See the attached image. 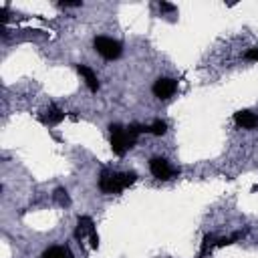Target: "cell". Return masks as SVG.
Masks as SVG:
<instances>
[{
  "instance_id": "6da1fadb",
  "label": "cell",
  "mask_w": 258,
  "mask_h": 258,
  "mask_svg": "<svg viewBox=\"0 0 258 258\" xmlns=\"http://www.w3.org/2000/svg\"><path fill=\"white\" fill-rule=\"evenodd\" d=\"M137 173L135 171H125V173H109L103 171L99 177V187L103 194H119L121 189L129 187L131 183H135Z\"/></svg>"
},
{
  "instance_id": "7a4b0ae2",
  "label": "cell",
  "mask_w": 258,
  "mask_h": 258,
  "mask_svg": "<svg viewBox=\"0 0 258 258\" xmlns=\"http://www.w3.org/2000/svg\"><path fill=\"white\" fill-rule=\"evenodd\" d=\"M109 131H111V149H113V153L115 155H125V151L129 147H133L135 137L125 127H121L119 123H111Z\"/></svg>"
},
{
  "instance_id": "3957f363",
  "label": "cell",
  "mask_w": 258,
  "mask_h": 258,
  "mask_svg": "<svg viewBox=\"0 0 258 258\" xmlns=\"http://www.w3.org/2000/svg\"><path fill=\"white\" fill-rule=\"evenodd\" d=\"M93 46H95V50H97L103 58H107V60H115V58H119L121 52H123L121 42H119V40H113V38H109V36H95Z\"/></svg>"
},
{
  "instance_id": "277c9868",
  "label": "cell",
  "mask_w": 258,
  "mask_h": 258,
  "mask_svg": "<svg viewBox=\"0 0 258 258\" xmlns=\"http://www.w3.org/2000/svg\"><path fill=\"white\" fill-rule=\"evenodd\" d=\"M149 171L153 173V177H157V179H171L173 175H175V169L169 165V161L167 159H163V157H153L151 161H149Z\"/></svg>"
},
{
  "instance_id": "5b68a950",
  "label": "cell",
  "mask_w": 258,
  "mask_h": 258,
  "mask_svg": "<svg viewBox=\"0 0 258 258\" xmlns=\"http://www.w3.org/2000/svg\"><path fill=\"white\" fill-rule=\"evenodd\" d=\"M151 91H153V95H155L157 99H169V97L177 91V83H175L173 79H169V77H159V79L153 83Z\"/></svg>"
},
{
  "instance_id": "8992f818",
  "label": "cell",
  "mask_w": 258,
  "mask_h": 258,
  "mask_svg": "<svg viewBox=\"0 0 258 258\" xmlns=\"http://www.w3.org/2000/svg\"><path fill=\"white\" fill-rule=\"evenodd\" d=\"M234 121L242 127V129H254V127H258V115H254L252 111H238L236 115H234Z\"/></svg>"
},
{
  "instance_id": "52a82bcc",
  "label": "cell",
  "mask_w": 258,
  "mask_h": 258,
  "mask_svg": "<svg viewBox=\"0 0 258 258\" xmlns=\"http://www.w3.org/2000/svg\"><path fill=\"white\" fill-rule=\"evenodd\" d=\"M77 71H79V73H81V77L85 79V83H87L89 91L97 93V91H99V79H97V75L93 73V69H89L87 64H77Z\"/></svg>"
},
{
  "instance_id": "ba28073f",
  "label": "cell",
  "mask_w": 258,
  "mask_h": 258,
  "mask_svg": "<svg viewBox=\"0 0 258 258\" xmlns=\"http://www.w3.org/2000/svg\"><path fill=\"white\" fill-rule=\"evenodd\" d=\"M42 258H73L71 250L69 248H62V246H52L48 250H44Z\"/></svg>"
},
{
  "instance_id": "9c48e42d",
  "label": "cell",
  "mask_w": 258,
  "mask_h": 258,
  "mask_svg": "<svg viewBox=\"0 0 258 258\" xmlns=\"http://www.w3.org/2000/svg\"><path fill=\"white\" fill-rule=\"evenodd\" d=\"M50 125H56V123H60L62 119H64V111H60L56 105H50L48 107V111H46V117H44Z\"/></svg>"
},
{
  "instance_id": "30bf717a",
  "label": "cell",
  "mask_w": 258,
  "mask_h": 258,
  "mask_svg": "<svg viewBox=\"0 0 258 258\" xmlns=\"http://www.w3.org/2000/svg\"><path fill=\"white\" fill-rule=\"evenodd\" d=\"M165 131H167V123H165V121H161V119H157V121L149 127V133H153V135H157V137H159V135H163Z\"/></svg>"
},
{
  "instance_id": "8fae6325",
  "label": "cell",
  "mask_w": 258,
  "mask_h": 258,
  "mask_svg": "<svg viewBox=\"0 0 258 258\" xmlns=\"http://www.w3.org/2000/svg\"><path fill=\"white\" fill-rule=\"evenodd\" d=\"M54 200H56V204H60V206H69V204H71V198H69V194H67L62 187H58V189L54 191Z\"/></svg>"
},
{
  "instance_id": "7c38bea8",
  "label": "cell",
  "mask_w": 258,
  "mask_h": 258,
  "mask_svg": "<svg viewBox=\"0 0 258 258\" xmlns=\"http://www.w3.org/2000/svg\"><path fill=\"white\" fill-rule=\"evenodd\" d=\"M244 56H246V58H250V60H258V48H248Z\"/></svg>"
},
{
  "instance_id": "4fadbf2b",
  "label": "cell",
  "mask_w": 258,
  "mask_h": 258,
  "mask_svg": "<svg viewBox=\"0 0 258 258\" xmlns=\"http://www.w3.org/2000/svg\"><path fill=\"white\" fill-rule=\"evenodd\" d=\"M159 10H163V12H171V10H175V6H173V4H167V2H159Z\"/></svg>"
},
{
  "instance_id": "5bb4252c",
  "label": "cell",
  "mask_w": 258,
  "mask_h": 258,
  "mask_svg": "<svg viewBox=\"0 0 258 258\" xmlns=\"http://www.w3.org/2000/svg\"><path fill=\"white\" fill-rule=\"evenodd\" d=\"M89 238H91V246H93V248H99V234H97V232H93Z\"/></svg>"
},
{
  "instance_id": "9a60e30c",
  "label": "cell",
  "mask_w": 258,
  "mask_h": 258,
  "mask_svg": "<svg viewBox=\"0 0 258 258\" xmlns=\"http://www.w3.org/2000/svg\"><path fill=\"white\" fill-rule=\"evenodd\" d=\"M83 2L81 0H77V2H60V6H69V8H75V6H81Z\"/></svg>"
}]
</instances>
